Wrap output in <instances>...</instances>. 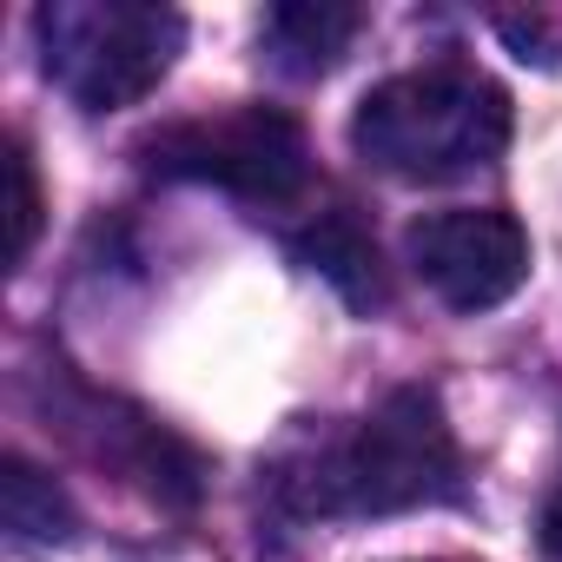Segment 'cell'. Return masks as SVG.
<instances>
[{"mask_svg":"<svg viewBox=\"0 0 562 562\" xmlns=\"http://www.w3.org/2000/svg\"><path fill=\"white\" fill-rule=\"evenodd\" d=\"M271 490L299 516H397L463 496V450L437 391L404 384L345 430H318L271 463Z\"/></svg>","mask_w":562,"mask_h":562,"instance_id":"6da1fadb","label":"cell"},{"mask_svg":"<svg viewBox=\"0 0 562 562\" xmlns=\"http://www.w3.org/2000/svg\"><path fill=\"white\" fill-rule=\"evenodd\" d=\"M509 126H516L509 93L490 74L463 60H437V67L378 80L351 113V146L391 179L443 186L496 166L509 146Z\"/></svg>","mask_w":562,"mask_h":562,"instance_id":"7a4b0ae2","label":"cell"},{"mask_svg":"<svg viewBox=\"0 0 562 562\" xmlns=\"http://www.w3.org/2000/svg\"><path fill=\"white\" fill-rule=\"evenodd\" d=\"M41 67L80 113L139 106L179 60L186 21L153 0H54L34 14Z\"/></svg>","mask_w":562,"mask_h":562,"instance_id":"3957f363","label":"cell"},{"mask_svg":"<svg viewBox=\"0 0 562 562\" xmlns=\"http://www.w3.org/2000/svg\"><path fill=\"white\" fill-rule=\"evenodd\" d=\"M146 172L218 186L245 205H292L312 186V139L278 106H225L199 120H172L139 146Z\"/></svg>","mask_w":562,"mask_h":562,"instance_id":"277c9868","label":"cell"},{"mask_svg":"<svg viewBox=\"0 0 562 562\" xmlns=\"http://www.w3.org/2000/svg\"><path fill=\"white\" fill-rule=\"evenodd\" d=\"M411 265L450 312H496L529 278V232L503 205H457L411 225Z\"/></svg>","mask_w":562,"mask_h":562,"instance_id":"5b68a950","label":"cell"},{"mask_svg":"<svg viewBox=\"0 0 562 562\" xmlns=\"http://www.w3.org/2000/svg\"><path fill=\"white\" fill-rule=\"evenodd\" d=\"M358 34H364V8H351V0H285V8L265 14V54L299 80L338 67Z\"/></svg>","mask_w":562,"mask_h":562,"instance_id":"8992f818","label":"cell"},{"mask_svg":"<svg viewBox=\"0 0 562 562\" xmlns=\"http://www.w3.org/2000/svg\"><path fill=\"white\" fill-rule=\"evenodd\" d=\"M292 251H299L318 278H331L345 305H358V312L384 305V265H378V245H371V232H364L351 212H318V218L292 238Z\"/></svg>","mask_w":562,"mask_h":562,"instance_id":"52a82bcc","label":"cell"},{"mask_svg":"<svg viewBox=\"0 0 562 562\" xmlns=\"http://www.w3.org/2000/svg\"><path fill=\"white\" fill-rule=\"evenodd\" d=\"M0 522H8V536H21V542H67L80 516H74V496L41 463H27L14 450L0 463Z\"/></svg>","mask_w":562,"mask_h":562,"instance_id":"ba28073f","label":"cell"},{"mask_svg":"<svg viewBox=\"0 0 562 562\" xmlns=\"http://www.w3.org/2000/svg\"><path fill=\"white\" fill-rule=\"evenodd\" d=\"M8 265H21L41 238V179H34V153L21 139H8Z\"/></svg>","mask_w":562,"mask_h":562,"instance_id":"9c48e42d","label":"cell"},{"mask_svg":"<svg viewBox=\"0 0 562 562\" xmlns=\"http://www.w3.org/2000/svg\"><path fill=\"white\" fill-rule=\"evenodd\" d=\"M496 34L522 60H562V8H529V14H496Z\"/></svg>","mask_w":562,"mask_h":562,"instance_id":"30bf717a","label":"cell"},{"mask_svg":"<svg viewBox=\"0 0 562 562\" xmlns=\"http://www.w3.org/2000/svg\"><path fill=\"white\" fill-rule=\"evenodd\" d=\"M542 549L549 555H562V483L549 490V503H542Z\"/></svg>","mask_w":562,"mask_h":562,"instance_id":"8fae6325","label":"cell"}]
</instances>
